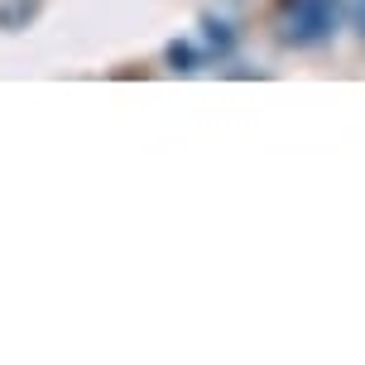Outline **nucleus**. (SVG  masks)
I'll list each match as a JSON object with an SVG mask.
<instances>
[{"instance_id": "f257e3e1", "label": "nucleus", "mask_w": 365, "mask_h": 365, "mask_svg": "<svg viewBox=\"0 0 365 365\" xmlns=\"http://www.w3.org/2000/svg\"><path fill=\"white\" fill-rule=\"evenodd\" d=\"M336 15H341L336 0H284L279 5V38L289 48H312V43L331 38Z\"/></svg>"}, {"instance_id": "f03ea898", "label": "nucleus", "mask_w": 365, "mask_h": 365, "mask_svg": "<svg viewBox=\"0 0 365 365\" xmlns=\"http://www.w3.org/2000/svg\"><path fill=\"white\" fill-rule=\"evenodd\" d=\"M38 10V0H15V5H5L0 10V24H15V19H29Z\"/></svg>"}, {"instance_id": "7ed1b4c3", "label": "nucleus", "mask_w": 365, "mask_h": 365, "mask_svg": "<svg viewBox=\"0 0 365 365\" xmlns=\"http://www.w3.org/2000/svg\"><path fill=\"white\" fill-rule=\"evenodd\" d=\"M351 15H356V29L365 34V0H356V10H351Z\"/></svg>"}]
</instances>
